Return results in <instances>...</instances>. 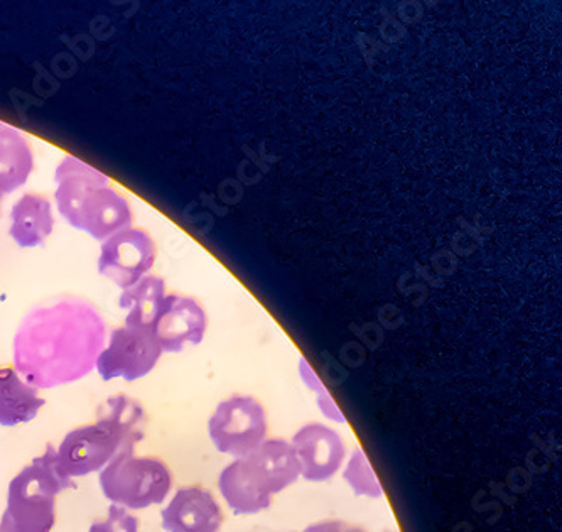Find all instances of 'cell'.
Here are the masks:
<instances>
[{
    "mask_svg": "<svg viewBox=\"0 0 562 532\" xmlns=\"http://www.w3.org/2000/svg\"><path fill=\"white\" fill-rule=\"evenodd\" d=\"M300 477L291 443L267 437L256 452L223 468L218 490L235 516H256L267 511L274 496L292 487Z\"/></svg>",
    "mask_w": 562,
    "mask_h": 532,
    "instance_id": "cell-1",
    "label": "cell"
},
{
    "mask_svg": "<svg viewBox=\"0 0 562 532\" xmlns=\"http://www.w3.org/2000/svg\"><path fill=\"white\" fill-rule=\"evenodd\" d=\"M70 487L74 480L63 474L56 448L49 445L9 484L0 532H52L56 524V499Z\"/></svg>",
    "mask_w": 562,
    "mask_h": 532,
    "instance_id": "cell-2",
    "label": "cell"
},
{
    "mask_svg": "<svg viewBox=\"0 0 562 532\" xmlns=\"http://www.w3.org/2000/svg\"><path fill=\"white\" fill-rule=\"evenodd\" d=\"M100 489L112 506L143 511L161 506L172 490L171 468L156 456L119 455L99 475Z\"/></svg>",
    "mask_w": 562,
    "mask_h": 532,
    "instance_id": "cell-3",
    "label": "cell"
},
{
    "mask_svg": "<svg viewBox=\"0 0 562 532\" xmlns=\"http://www.w3.org/2000/svg\"><path fill=\"white\" fill-rule=\"evenodd\" d=\"M134 452L136 445L128 440L127 434L110 418L97 412L95 423L66 433L56 448V456L63 474L74 480L100 474L119 455Z\"/></svg>",
    "mask_w": 562,
    "mask_h": 532,
    "instance_id": "cell-4",
    "label": "cell"
},
{
    "mask_svg": "<svg viewBox=\"0 0 562 532\" xmlns=\"http://www.w3.org/2000/svg\"><path fill=\"white\" fill-rule=\"evenodd\" d=\"M269 420L266 408L252 396H232L216 406L209 421L213 446L234 459L256 452L267 440Z\"/></svg>",
    "mask_w": 562,
    "mask_h": 532,
    "instance_id": "cell-5",
    "label": "cell"
},
{
    "mask_svg": "<svg viewBox=\"0 0 562 532\" xmlns=\"http://www.w3.org/2000/svg\"><path fill=\"white\" fill-rule=\"evenodd\" d=\"M162 357V348L153 330L122 325L112 330L109 343L97 357V373L103 380L136 383L149 376Z\"/></svg>",
    "mask_w": 562,
    "mask_h": 532,
    "instance_id": "cell-6",
    "label": "cell"
},
{
    "mask_svg": "<svg viewBox=\"0 0 562 532\" xmlns=\"http://www.w3.org/2000/svg\"><path fill=\"white\" fill-rule=\"evenodd\" d=\"M156 259V242L149 232L132 225L102 242L97 267L117 288L127 289L150 274Z\"/></svg>",
    "mask_w": 562,
    "mask_h": 532,
    "instance_id": "cell-7",
    "label": "cell"
},
{
    "mask_svg": "<svg viewBox=\"0 0 562 532\" xmlns=\"http://www.w3.org/2000/svg\"><path fill=\"white\" fill-rule=\"evenodd\" d=\"M289 443L300 464L301 477L314 484L340 474L347 462V443L344 436L326 424H304Z\"/></svg>",
    "mask_w": 562,
    "mask_h": 532,
    "instance_id": "cell-8",
    "label": "cell"
},
{
    "mask_svg": "<svg viewBox=\"0 0 562 532\" xmlns=\"http://www.w3.org/2000/svg\"><path fill=\"white\" fill-rule=\"evenodd\" d=\"M209 317L196 299L184 295H166L161 311L154 321L153 333L162 354H179L188 345L205 339Z\"/></svg>",
    "mask_w": 562,
    "mask_h": 532,
    "instance_id": "cell-9",
    "label": "cell"
},
{
    "mask_svg": "<svg viewBox=\"0 0 562 532\" xmlns=\"http://www.w3.org/2000/svg\"><path fill=\"white\" fill-rule=\"evenodd\" d=\"M166 532H220L223 509L212 490L190 485L176 490L161 512Z\"/></svg>",
    "mask_w": 562,
    "mask_h": 532,
    "instance_id": "cell-10",
    "label": "cell"
},
{
    "mask_svg": "<svg viewBox=\"0 0 562 532\" xmlns=\"http://www.w3.org/2000/svg\"><path fill=\"white\" fill-rule=\"evenodd\" d=\"M134 223L131 201L112 185L97 188L83 201L75 229L95 241H106Z\"/></svg>",
    "mask_w": 562,
    "mask_h": 532,
    "instance_id": "cell-11",
    "label": "cell"
},
{
    "mask_svg": "<svg viewBox=\"0 0 562 532\" xmlns=\"http://www.w3.org/2000/svg\"><path fill=\"white\" fill-rule=\"evenodd\" d=\"M55 201L59 215L77 225L83 201L97 188L110 185L109 176L77 156H65L55 171Z\"/></svg>",
    "mask_w": 562,
    "mask_h": 532,
    "instance_id": "cell-12",
    "label": "cell"
},
{
    "mask_svg": "<svg viewBox=\"0 0 562 532\" xmlns=\"http://www.w3.org/2000/svg\"><path fill=\"white\" fill-rule=\"evenodd\" d=\"M55 230L53 203L46 195L24 193L11 208L9 235L21 248L46 244Z\"/></svg>",
    "mask_w": 562,
    "mask_h": 532,
    "instance_id": "cell-13",
    "label": "cell"
},
{
    "mask_svg": "<svg viewBox=\"0 0 562 532\" xmlns=\"http://www.w3.org/2000/svg\"><path fill=\"white\" fill-rule=\"evenodd\" d=\"M34 171L33 144L24 132L0 122V193H14Z\"/></svg>",
    "mask_w": 562,
    "mask_h": 532,
    "instance_id": "cell-14",
    "label": "cell"
},
{
    "mask_svg": "<svg viewBox=\"0 0 562 532\" xmlns=\"http://www.w3.org/2000/svg\"><path fill=\"white\" fill-rule=\"evenodd\" d=\"M44 399L14 367H0V426L14 428L36 420Z\"/></svg>",
    "mask_w": 562,
    "mask_h": 532,
    "instance_id": "cell-15",
    "label": "cell"
},
{
    "mask_svg": "<svg viewBox=\"0 0 562 532\" xmlns=\"http://www.w3.org/2000/svg\"><path fill=\"white\" fill-rule=\"evenodd\" d=\"M166 282L161 276L147 274L131 288L122 289L119 307L125 311L124 325L153 330L154 321L165 303Z\"/></svg>",
    "mask_w": 562,
    "mask_h": 532,
    "instance_id": "cell-16",
    "label": "cell"
},
{
    "mask_svg": "<svg viewBox=\"0 0 562 532\" xmlns=\"http://www.w3.org/2000/svg\"><path fill=\"white\" fill-rule=\"evenodd\" d=\"M344 477L357 496L370 497V499H380L384 496L382 484L376 478L366 453L360 448L355 450L353 455L348 459Z\"/></svg>",
    "mask_w": 562,
    "mask_h": 532,
    "instance_id": "cell-17",
    "label": "cell"
},
{
    "mask_svg": "<svg viewBox=\"0 0 562 532\" xmlns=\"http://www.w3.org/2000/svg\"><path fill=\"white\" fill-rule=\"evenodd\" d=\"M88 532H140V519L124 507L110 503L106 518L92 522Z\"/></svg>",
    "mask_w": 562,
    "mask_h": 532,
    "instance_id": "cell-18",
    "label": "cell"
},
{
    "mask_svg": "<svg viewBox=\"0 0 562 532\" xmlns=\"http://www.w3.org/2000/svg\"><path fill=\"white\" fill-rule=\"evenodd\" d=\"M303 532H366L357 525L344 521H319L307 525Z\"/></svg>",
    "mask_w": 562,
    "mask_h": 532,
    "instance_id": "cell-19",
    "label": "cell"
},
{
    "mask_svg": "<svg viewBox=\"0 0 562 532\" xmlns=\"http://www.w3.org/2000/svg\"><path fill=\"white\" fill-rule=\"evenodd\" d=\"M2 198H4V195L0 193V201H2Z\"/></svg>",
    "mask_w": 562,
    "mask_h": 532,
    "instance_id": "cell-20",
    "label": "cell"
}]
</instances>
